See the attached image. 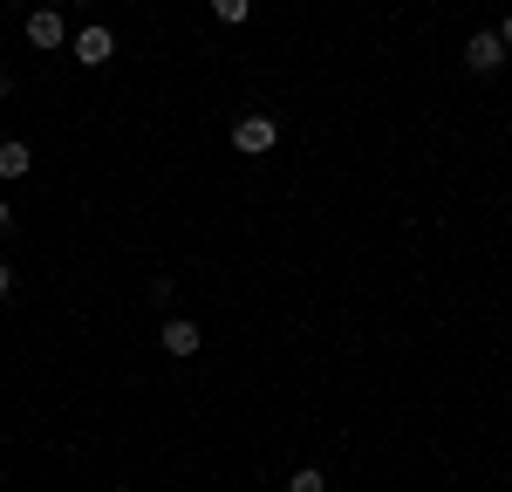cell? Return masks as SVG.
Listing matches in <instances>:
<instances>
[{
  "instance_id": "12",
  "label": "cell",
  "mask_w": 512,
  "mask_h": 492,
  "mask_svg": "<svg viewBox=\"0 0 512 492\" xmlns=\"http://www.w3.org/2000/svg\"><path fill=\"white\" fill-rule=\"evenodd\" d=\"M55 7H62V14H69V7H76V14H82V7H89V0H55Z\"/></svg>"
},
{
  "instance_id": "7",
  "label": "cell",
  "mask_w": 512,
  "mask_h": 492,
  "mask_svg": "<svg viewBox=\"0 0 512 492\" xmlns=\"http://www.w3.org/2000/svg\"><path fill=\"white\" fill-rule=\"evenodd\" d=\"M212 21L219 28H246L253 21V0H212Z\"/></svg>"
},
{
  "instance_id": "14",
  "label": "cell",
  "mask_w": 512,
  "mask_h": 492,
  "mask_svg": "<svg viewBox=\"0 0 512 492\" xmlns=\"http://www.w3.org/2000/svg\"><path fill=\"white\" fill-rule=\"evenodd\" d=\"M110 492H130V486H110Z\"/></svg>"
},
{
  "instance_id": "11",
  "label": "cell",
  "mask_w": 512,
  "mask_h": 492,
  "mask_svg": "<svg viewBox=\"0 0 512 492\" xmlns=\"http://www.w3.org/2000/svg\"><path fill=\"white\" fill-rule=\"evenodd\" d=\"M499 41H506V48H512V14H506V21H499Z\"/></svg>"
},
{
  "instance_id": "10",
  "label": "cell",
  "mask_w": 512,
  "mask_h": 492,
  "mask_svg": "<svg viewBox=\"0 0 512 492\" xmlns=\"http://www.w3.org/2000/svg\"><path fill=\"white\" fill-rule=\"evenodd\" d=\"M14 89H21V82H14L7 69H0V103H14Z\"/></svg>"
},
{
  "instance_id": "9",
  "label": "cell",
  "mask_w": 512,
  "mask_h": 492,
  "mask_svg": "<svg viewBox=\"0 0 512 492\" xmlns=\"http://www.w3.org/2000/svg\"><path fill=\"white\" fill-rule=\"evenodd\" d=\"M7 233H14V205L0 199V240H7Z\"/></svg>"
},
{
  "instance_id": "4",
  "label": "cell",
  "mask_w": 512,
  "mask_h": 492,
  "mask_svg": "<svg viewBox=\"0 0 512 492\" xmlns=\"http://www.w3.org/2000/svg\"><path fill=\"white\" fill-rule=\"evenodd\" d=\"M110 55H117V35H110V28H76V62L82 69H103Z\"/></svg>"
},
{
  "instance_id": "1",
  "label": "cell",
  "mask_w": 512,
  "mask_h": 492,
  "mask_svg": "<svg viewBox=\"0 0 512 492\" xmlns=\"http://www.w3.org/2000/svg\"><path fill=\"white\" fill-rule=\"evenodd\" d=\"M506 41H499V28H478V35H465V69H472V76H499V69H506Z\"/></svg>"
},
{
  "instance_id": "3",
  "label": "cell",
  "mask_w": 512,
  "mask_h": 492,
  "mask_svg": "<svg viewBox=\"0 0 512 492\" xmlns=\"http://www.w3.org/2000/svg\"><path fill=\"white\" fill-rule=\"evenodd\" d=\"M21 28H28L35 48H62V41H76V28H69V14H62V7H35Z\"/></svg>"
},
{
  "instance_id": "8",
  "label": "cell",
  "mask_w": 512,
  "mask_h": 492,
  "mask_svg": "<svg viewBox=\"0 0 512 492\" xmlns=\"http://www.w3.org/2000/svg\"><path fill=\"white\" fill-rule=\"evenodd\" d=\"M287 492H328V472L321 465H294L287 472Z\"/></svg>"
},
{
  "instance_id": "5",
  "label": "cell",
  "mask_w": 512,
  "mask_h": 492,
  "mask_svg": "<svg viewBox=\"0 0 512 492\" xmlns=\"http://www.w3.org/2000/svg\"><path fill=\"white\" fill-rule=\"evenodd\" d=\"M158 342H164V356H198V349H205V335H198V322H192V315H171Z\"/></svg>"
},
{
  "instance_id": "6",
  "label": "cell",
  "mask_w": 512,
  "mask_h": 492,
  "mask_svg": "<svg viewBox=\"0 0 512 492\" xmlns=\"http://www.w3.org/2000/svg\"><path fill=\"white\" fill-rule=\"evenodd\" d=\"M35 171V144L28 137H0V178L14 185V178H28Z\"/></svg>"
},
{
  "instance_id": "2",
  "label": "cell",
  "mask_w": 512,
  "mask_h": 492,
  "mask_svg": "<svg viewBox=\"0 0 512 492\" xmlns=\"http://www.w3.org/2000/svg\"><path fill=\"white\" fill-rule=\"evenodd\" d=\"M274 144H280V123L274 117H260V110H253V117L233 123V151H239V158H267Z\"/></svg>"
},
{
  "instance_id": "13",
  "label": "cell",
  "mask_w": 512,
  "mask_h": 492,
  "mask_svg": "<svg viewBox=\"0 0 512 492\" xmlns=\"http://www.w3.org/2000/svg\"><path fill=\"white\" fill-rule=\"evenodd\" d=\"M7 281H14V274H7V260H0V294H7Z\"/></svg>"
}]
</instances>
